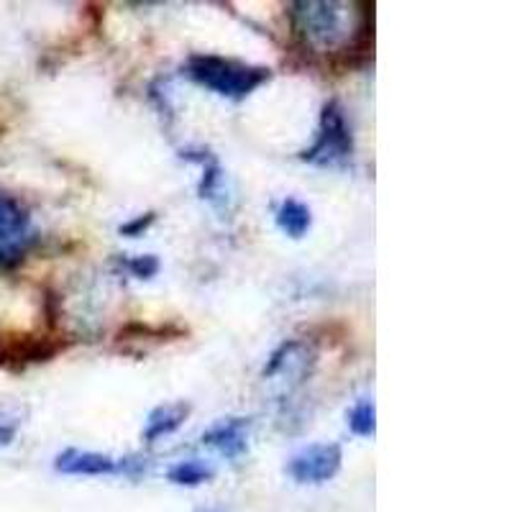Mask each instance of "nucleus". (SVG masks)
<instances>
[{"label":"nucleus","mask_w":512,"mask_h":512,"mask_svg":"<svg viewBox=\"0 0 512 512\" xmlns=\"http://www.w3.org/2000/svg\"><path fill=\"white\" fill-rule=\"evenodd\" d=\"M187 75L203 88L231 100L246 98L269 80L267 67H251V64L216 57V54H195V57H190Z\"/></svg>","instance_id":"1"},{"label":"nucleus","mask_w":512,"mask_h":512,"mask_svg":"<svg viewBox=\"0 0 512 512\" xmlns=\"http://www.w3.org/2000/svg\"><path fill=\"white\" fill-rule=\"evenodd\" d=\"M344 8V3H313V0L310 3H292V26L308 47L328 52V49H336L338 44L346 41Z\"/></svg>","instance_id":"2"},{"label":"nucleus","mask_w":512,"mask_h":512,"mask_svg":"<svg viewBox=\"0 0 512 512\" xmlns=\"http://www.w3.org/2000/svg\"><path fill=\"white\" fill-rule=\"evenodd\" d=\"M351 154H354V136H351L349 121H346L344 108L331 100L323 105V113H320L318 139L300 154V159L313 167H344Z\"/></svg>","instance_id":"3"},{"label":"nucleus","mask_w":512,"mask_h":512,"mask_svg":"<svg viewBox=\"0 0 512 512\" xmlns=\"http://www.w3.org/2000/svg\"><path fill=\"white\" fill-rule=\"evenodd\" d=\"M36 233L26 208L13 195L0 192V269H13L34 249Z\"/></svg>","instance_id":"4"},{"label":"nucleus","mask_w":512,"mask_h":512,"mask_svg":"<svg viewBox=\"0 0 512 512\" xmlns=\"http://www.w3.org/2000/svg\"><path fill=\"white\" fill-rule=\"evenodd\" d=\"M344 451L338 443H313L297 451L287 464V474L297 484H323L341 472Z\"/></svg>","instance_id":"5"},{"label":"nucleus","mask_w":512,"mask_h":512,"mask_svg":"<svg viewBox=\"0 0 512 512\" xmlns=\"http://www.w3.org/2000/svg\"><path fill=\"white\" fill-rule=\"evenodd\" d=\"M315 367V351L305 341H285L269 356L262 377L264 382H287V392L300 387Z\"/></svg>","instance_id":"6"},{"label":"nucleus","mask_w":512,"mask_h":512,"mask_svg":"<svg viewBox=\"0 0 512 512\" xmlns=\"http://www.w3.org/2000/svg\"><path fill=\"white\" fill-rule=\"evenodd\" d=\"M134 461H118L108 454L98 451H80V448H67L54 459V469L59 474H70V477H108L131 469Z\"/></svg>","instance_id":"7"},{"label":"nucleus","mask_w":512,"mask_h":512,"mask_svg":"<svg viewBox=\"0 0 512 512\" xmlns=\"http://www.w3.org/2000/svg\"><path fill=\"white\" fill-rule=\"evenodd\" d=\"M203 443L216 448L226 459H241L249 448V420L246 418H226L216 423L210 431L203 433Z\"/></svg>","instance_id":"8"},{"label":"nucleus","mask_w":512,"mask_h":512,"mask_svg":"<svg viewBox=\"0 0 512 512\" xmlns=\"http://www.w3.org/2000/svg\"><path fill=\"white\" fill-rule=\"evenodd\" d=\"M187 415H190V405H185V402H169V405L154 408L149 418H146L144 441L154 443L159 438L169 436V433H175L185 423Z\"/></svg>","instance_id":"9"},{"label":"nucleus","mask_w":512,"mask_h":512,"mask_svg":"<svg viewBox=\"0 0 512 512\" xmlns=\"http://www.w3.org/2000/svg\"><path fill=\"white\" fill-rule=\"evenodd\" d=\"M274 221H277V228H280L285 236H290V239H303L305 233L310 231V226H313V213H310L308 205L300 203V200L287 198L282 200V205L277 208Z\"/></svg>","instance_id":"10"},{"label":"nucleus","mask_w":512,"mask_h":512,"mask_svg":"<svg viewBox=\"0 0 512 512\" xmlns=\"http://www.w3.org/2000/svg\"><path fill=\"white\" fill-rule=\"evenodd\" d=\"M213 477H216L213 466L200 459L180 461V464L169 469V482L180 484V487H200V484L210 482Z\"/></svg>","instance_id":"11"},{"label":"nucleus","mask_w":512,"mask_h":512,"mask_svg":"<svg viewBox=\"0 0 512 512\" xmlns=\"http://www.w3.org/2000/svg\"><path fill=\"white\" fill-rule=\"evenodd\" d=\"M349 428L354 436L369 438L377 431V410L372 400H359L349 413Z\"/></svg>","instance_id":"12"},{"label":"nucleus","mask_w":512,"mask_h":512,"mask_svg":"<svg viewBox=\"0 0 512 512\" xmlns=\"http://www.w3.org/2000/svg\"><path fill=\"white\" fill-rule=\"evenodd\" d=\"M126 269L139 280H152L154 274L159 272V259L154 254H141L126 259Z\"/></svg>","instance_id":"13"},{"label":"nucleus","mask_w":512,"mask_h":512,"mask_svg":"<svg viewBox=\"0 0 512 512\" xmlns=\"http://www.w3.org/2000/svg\"><path fill=\"white\" fill-rule=\"evenodd\" d=\"M154 213H146V216H139V218H134V221H128V223H123L121 228H118V231L123 233V236H128V239H136V236H141V233L146 231V228L152 226L154 223Z\"/></svg>","instance_id":"14"},{"label":"nucleus","mask_w":512,"mask_h":512,"mask_svg":"<svg viewBox=\"0 0 512 512\" xmlns=\"http://www.w3.org/2000/svg\"><path fill=\"white\" fill-rule=\"evenodd\" d=\"M13 436H16V428L11 423H6V420H0V446H8L13 441Z\"/></svg>","instance_id":"15"},{"label":"nucleus","mask_w":512,"mask_h":512,"mask_svg":"<svg viewBox=\"0 0 512 512\" xmlns=\"http://www.w3.org/2000/svg\"><path fill=\"white\" fill-rule=\"evenodd\" d=\"M205 512H221V510H205Z\"/></svg>","instance_id":"16"}]
</instances>
